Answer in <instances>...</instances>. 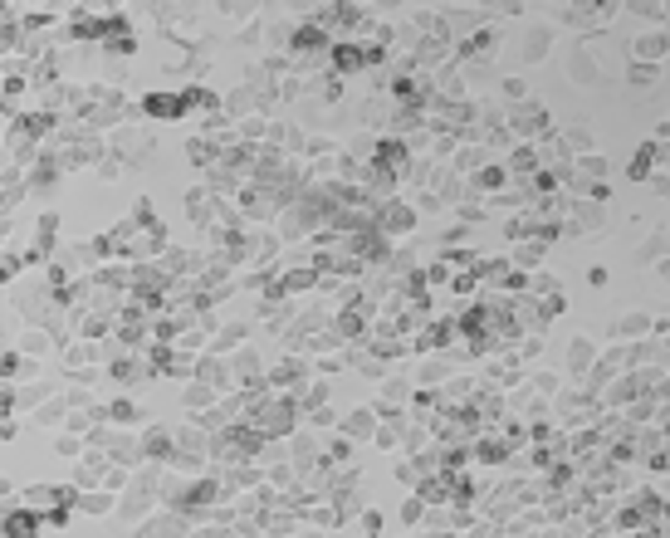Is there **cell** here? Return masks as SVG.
<instances>
[{
    "instance_id": "6da1fadb",
    "label": "cell",
    "mask_w": 670,
    "mask_h": 538,
    "mask_svg": "<svg viewBox=\"0 0 670 538\" xmlns=\"http://www.w3.org/2000/svg\"><path fill=\"white\" fill-rule=\"evenodd\" d=\"M181 108H186V103L172 98V93H152V98H147V113H157V118H177Z\"/></svg>"
},
{
    "instance_id": "7a4b0ae2",
    "label": "cell",
    "mask_w": 670,
    "mask_h": 538,
    "mask_svg": "<svg viewBox=\"0 0 670 538\" xmlns=\"http://www.w3.org/2000/svg\"><path fill=\"white\" fill-rule=\"evenodd\" d=\"M10 538H35V519L30 514H15L10 519Z\"/></svg>"
}]
</instances>
